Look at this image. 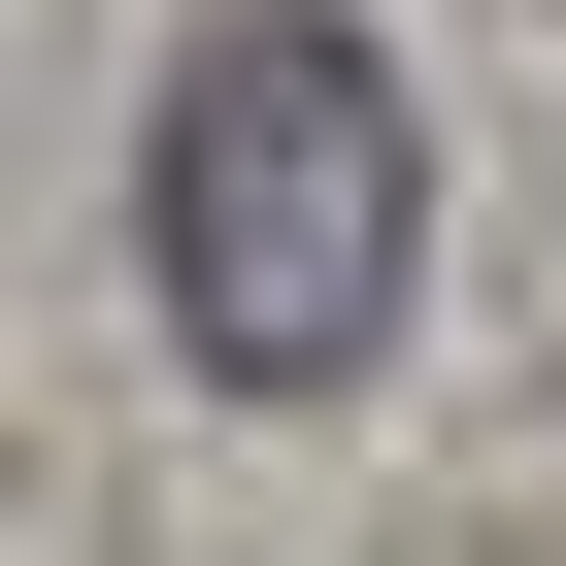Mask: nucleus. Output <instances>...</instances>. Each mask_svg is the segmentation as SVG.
<instances>
[{"mask_svg":"<svg viewBox=\"0 0 566 566\" xmlns=\"http://www.w3.org/2000/svg\"><path fill=\"white\" fill-rule=\"evenodd\" d=\"M134 266H167V334H200L233 400H334V367L400 334V266H433V134H400V67L334 34V0H233V34L167 67Z\"/></svg>","mask_w":566,"mask_h":566,"instance_id":"1","label":"nucleus"}]
</instances>
